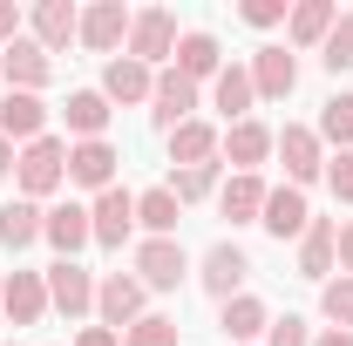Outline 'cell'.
<instances>
[{
  "mask_svg": "<svg viewBox=\"0 0 353 346\" xmlns=\"http://www.w3.org/2000/svg\"><path fill=\"white\" fill-rule=\"evenodd\" d=\"M0 136L7 143H34V136H48V102L41 95H21V88H7V102H0Z\"/></svg>",
  "mask_w": 353,
  "mask_h": 346,
  "instance_id": "9a60e30c",
  "label": "cell"
},
{
  "mask_svg": "<svg viewBox=\"0 0 353 346\" xmlns=\"http://www.w3.org/2000/svg\"><path fill=\"white\" fill-rule=\"evenodd\" d=\"M245 278H252V258H245L238 245H211V252H204V265H197V285H204L218 305L238 299V292H245Z\"/></svg>",
  "mask_w": 353,
  "mask_h": 346,
  "instance_id": "ba28073f",
  "label": "cell"
},
{
  "mask_svg": "<svg viewBox=\"0 0 353 346\" xmlns=\"http://www.w3.org/2000/svg\"><path fill=\"white\" fill-rule=\"evenodd\" d=\"M116 163H123V156H116L109 136H102V143H75V150H68V183H82V190L102 197V190H116Z\"/></svg>",
  "mask_w": 353,
  "mask_h": 346,
  "instance_id": "8fae6325",
  "label": "cell"
},
{
  "mask_svg": "<svg viewBox=\"0 0 353 346\" xmlns=\"http://www.w3.org/2000/svg\"><path fill=\"white\" fill-rule=\"evenodd\" d=\"M265 231L285 245V238H306V224H312V211H306V190H292V183H279V190H265V217H259Z\"/></svg>",
  "mask_w": 353,
  "mask_h": 346,
  "instance_id": "5bb4252c",
  "label": "cell"
},
{
  "mask_svg": "<svg viewBox=\"0 0 353 346\" xmlns=\"http://www.w3.org/2000/svg\"><path fill=\"white\" fill-rule=\"evenodd\" d=\"M0 75H7V88H21V95H41L48 75H54V61H48V48L34 34H21V41L0 48Z\"/></svg>",
  "mask_w": 353,
  "mask_h": 346,
  "instance_id": "5b68a950",
  "label": "cell"
},
{
  "mask_svg": "<svg viewBox=\"0 0 353 346\" xmlns=\"http://www.w3.org/2000/svg\"><path fill=\"white\" fill-rule=\"evenodd\" d=\"M319 61H326L333 75H340V68H353V7L333 21V34H326V48H319Z\"/></svg>",
  "mask_w": 353,
  "mask_h": 346,
  "instance_id": "d6a6232c",
  "label": "cell"
},
{
  "mask_svg": "<svg viewBox=\"0 0 353 346\" xmlns=\"http://www.w3.org/2000/svg\"><path fill=\"white\" fill-rule=\"evenodd\" d=\"M163 54H176V14L170 7H143V14L130 21V61L157 68Z\"/></svg>",
  "mask_w": 353,
  "mask_h": 346,
  "instance_id": "8992f818",
  "label": "cell"
},
{
  "mask_svg": "<svg viewBox=\"0 0 353 346\" xmlns=\"http://www.w3.org/2000/svg\"><path fill=\"white\" fill-rule=\"evenodd\" d=\"M319 305H326V319H333L340 333H353V278H347V272H340V278H326Z\"/></svg>",
  "mask_w": 353,
  "mask_h": 346,
  "instance_id": "836d02e7",
  "label": "cell"
},
{
  "mask_svg": "<svg viewBox=\"0 0 353 346\" xmlns=\"http://www.w3.org/2000/svg\"><path fill=\"white\" fill-rule=\"evenodd\" d=\"M218 68H224V48H218V34H176V75L183 82H218Z\"/></svg>",
  "mask_w": 353,
  "mask_h": 346,
  "instance_id": "d6986e66",
  "label": "cell"
},
{
  "mask_svg": "<svg viewBox=\"0 0 353 346\" xmlns=\"http://www.w3.org/2000/svg\"><path fill=\"white\" fill-rule=\"evenodd\" d=\"M14 170V143H7V136H0V176Z\"/></svg>",
  "mask_w": 353,
  "mask_h": 346,
  "instance_id": "7bdbcfd3",
  "label": "cell"
},
{
  "mask_svg": "<svg viewBox=\"0 0 353 346\" xmlns=\"http://www.w3.org/2000/svg\"><path fill=\"white\" fill-rule=\"evenodd\" d=\"M41 238L61 252V258H75V252H88L95 245V224H88V204H54L41 224Z\"/></svg>",
  "mask_w": 353,
  "mask_h": 346,
  "instance_id": "e0dca14e",
  "label": "cell"
},
{
  "mask_svg": "<svg viewBox=\"0 0 353 346\" xmlns=\"http://www.w3.org/2000/svg\"><path fill=\"white\" fill-rule=\"evenodd\" d=\"M312 346H353V333H340V326H326V333H319Z\"/></svg>",
  "mask_w": 353,
  "mask_h": 346,
  "instance_id": "b9f144b4",
  "label": "cell"
},
{
  "mask_svg": "<svg viewBox=\"0 0 353 346\" xmlns=\"http://www.w3.org/2000/svg\"><path fill=\"white\" fill-rule=\"evenodd\" d=\"M123 346H176V319H163V312H143L130 333H123Z\"/></svg>",
  "mask_w": 353,
  "mask_h": 346,
  "instance_id": "e575fe53",
  "label": "cell"
},
{
  "mask_svg": "<svg viewBox=\"0 0 353 346\" xmlns=\"http://www.w3.org/2000/svg\"><path fill=\"white\" fill-rule=\"evenodd\" d=\"M265 346H312V333H306V319H299V312H285V319H272V326H265Z\"/></svg>",
  "mask_w": 353,
  "mask_h": 346,
  "instance_id": "d590c367",
  "label": "cell"
},
{
  "mask_svg": "<svg viewBox=\"0 0 353 346\" xmlns=\"http://www.w3.org/2000/svg\"><path fill=\"white\" fill-rule=\"evenodd\" d=\"M183 272H190V252H183L176 238H143V245H136V278H143V292H176Z\"/></svg>",
  "mask_w": 353,
  "mask_h": 346,
  "instance_id": "277c9868",
  "label": "cell"
},
{
  "mask_svg": "<svg viewBox=\"0 0 353 346\" xmlns=\"http://www.w3.org/2000/svg\"><path fill=\"white\" fill-rule=\"evenodd\" d=\"M150 88H157V68H143V61H130V54H116L109 68H102V95L109 102H150Z\"/></svg>",
  "mask_w": 353,
  "mask_h": 346,
  "instance_id": "603a6c76",
  "label": "cell"
},
{
  "mask_svg": "<svg viewBox=\"0 0 353 346\" xmlns=\"http://www.w3.org/2000/svg\"><path fill=\"white\" fill-rule=\"evenodd\" d=\"M340 265V224L333 217H312L306 238H299V278H326Z\"/></svg>",
  "mask_w": 353,
  "mask_h": 346,
  "instance_id": "ac0fdd59",
  "label": "cell"
},
{
  "mask_svg": "<svg viewBox=\"0 0 353 346\" xmlns=\"http://www.w3.org/2000/svg\"><path fill=\"white\" fill-rule=\"evenodd\" d=\"M218 211L231 217V224H259L265 217V183H259V170H238L231 183L218 190Z\"/></svg>",
  "mask_w": 353,
  "mask_h": 346,
  "instance_id": "484cf974",
  "label": "cell"
},
{
  "mask_svg": "<svg viewBox=\"0 0 353 346\" xmlns=\"http://www.w3.org/2000/svg\"><path fill=\"white\" fill-rule=\"evenodd\" d=\"M326 183H333V197H340V204H353V150H340V156L326 163Z\"/></svg>",
  "mask_w": 353,
  "mask_h": 346,
  "instance_id": "8d00e7d4",
  "label": "cell"
},
{
  "mask_svg": "<svg viewBox=\"0 0 353 346\" xmlns=\"http://www.w3.org/2000/svg\"><path fill=\"white\" fill-rule=\"evenodd\" d=\"M14 176H21V197H54L61 183H68V143L61 136H34L21 156H14Z\"/></svg>",
  "mask_w": 353,
  "mask_h": 346,
  "instance_id": "6da1fadb",
  "label": "cell"
},
{
  "mask_svg": "<svg viewBox=\"0 0 353 346\" xmlns=\"http://www.w3.org/2000/svg\"><path fill=\"white\" fill-rule=\"evenodd\" d=\"M176 211H183V204H176V197H170V190H163V183L136 197V224H143L150 238H176Z\"/></svg>",
  "mask_w": 353,
  "mask_h": 346,
  "instance_id": "f546056e",
  "label": "cell"
},
{
  "mask_svg": "<svg viewBox=\"0 0 353 346\" xmlns=\"http://www.w3.org/2000/svg\"><path fill=\"white\" fill-rule=\"evenodd\" d=\"M0 285H7V278H0Z\"/></svg>",
  "mask_w": 353,
  "mask_h": 346,
  "instance_id": "ee69618b",
  "label": "cell"
},
{
  "mask_svg": "<svg viewBox=\"0 0 353 346\" xmlns=\"http://www.w3.org/2000/svg\"><path fill=\"white\" fill-rule=\"evenodd\" d=\"M211 102L224 109V123H245V116H252V102H259V88H252V68H245V61H224L218 82H211Z\"/></svg>",
  "mask_w": 353,
  "mask_h": 346,
  "instance_id": "7402d4cb",
  "label": "cell"
},
{
  "mask_svg": "<svg viewBox=\"0 0 353 346\" xmlns=\"http://www.w3.org/2000/svg\"><path fill=\"white\" fill-rule=\"evenodd\" d=\"M238 14H245V21H252V28H279V21H285V14H292V7H285V0H245V7H238Z\"/></svg>",
  "mask_w": 353,
  "mask_h": 346,
  "instance_id": "74e56055",
  "label": "cell"
},
{
  "mask_svg": "<svg viewBox=\"0 0 353 346\" xmlns=\"http://www.w3.org/2000/svg\"><path fill=\"white\" fill-rule=\"evenodd\" d=\"M75 346H123V333H109V326H82Z\"/></svg>",
  "mask_w": 353,
  "mask_h": 346,
  "instance_id": "ab89813d",
  "label": "cell"
},
{
  "mask_svg": "<svg viewBox=\"0 0 353 346\" xmlns=\"http://www.w3.org/2000/svg\"><path fill=\"white\" fill-rule=\"evenodd\" d=\"M28 28H34V41H41L48 54H61V48L82 34V14H75L68 0H41V7L28 14Z\"/></svg>",
  "mask_w": 353,
  "mask_h": 346,
  "instance_id": "ffe728a7",
  "label": "cell"
},
{
  "mask_svg": "<svg viewBox=\"0 0 353 346\" xmlns=\"http://www.w3.org/2000/svg\"><path fill=\"white\" fill-rule=\"evenodd\" d=\"M319 143L353 150V95H326V102H319Z\"/></svg>",
  "mask_w": 353,
  "mask_h": 346,
  "instance_id": "4dcf8cb0",
  "label": "cell"
},
{
  "mask_svg": "<svg viewBox=\"0 0 353 346\" xmlns=\"http://www.w3.org/2000/svg\"><path fill=\"white\" fill-rule=\"evenodd\" d=\"M41 224H48V211L34 197H14V204H0V245H7V252H28V245L41 238Z\"/></svg>",
  "mask_w": 353,
  "mask_h": 346,
  "instance_id": "4316f807",
  "label": "cell"
},
{
  "mask_svg": "<svg viewBox=\"0 0 353 346\" xmlns=\"http://www.w3.org/2000/svg\"><path fill=\"white\" fill-rule=\"evenodd\" d=\"M218 150H224V163H238V170H259L265 156H272V130L245 116V123H231V130L218 136Z\"/></svg>",
  "mask_w": 353,
  "mask_h": 346,
  "instance_id": "cb8c5ba5",
  "label": "cell"
},
{
  "mask_svg": "<svg viewBox=\"0 0 353 346\" xmlns=\"http://www.w3.org/2000/svg\"><path fill=\"white\" fill-rule=\"evenodd\" d=\"M190 109H197V82H183L176 68H163L157 88H150V116H157V130H163V136L183 130V123H190Z\"/></svg>",
  "mask_w": 353,
  "mask_h": 346,
  "instance_id": "7c38bea8",
  "label": "cell"
},
{
  "mask_svg": "<svg viewBox=\"0 0 353 346\" xmlns=\"http://www.w3.org/2000/svg\"><path fill=\"white\" fill-rule=\"evenodd\" d=\"M7 41H21V7L14 0H0V48Z\"/></svg>",
  "mask_w": 353,
  "mask_h": 346,
  "instance_id": "f35d334b",
  "label": "cell"
},
{
  "mask_svg": "<svg viewBox=\"0 0 353 346\" xmlns=\"http://www.w3.org/2000/svg\"><path fill=\"white\" fill-rule=\"evenodd\" d=\"M41 278H48V305H54V312H68V319L95 312V278H88L75 258H54Z\"/></svg>",
  "mask_w": 353,
  "mask_h": 346,
  "instance_id": "9c48e42d",
  "label": "cell"
},
{
  "mask_svg": "<svg viewBox=\"0 0 353 346\" xmlns=\"http://www.w3.org/2000/svg\"><path fill=\"white\" fill-rule=\"evenodd\" d=\"M61 116H68V136H82V143H102V130H109V95H102V88H75Z\"/></svg>",
  "mask_w": 353,
  "mask_h": 346,
  "instance_id": "83f0119b",
  "label": "cell"
},
{
  "mask_svg": "<svg viewBox=\"0 0 353 346\" xmlns=\"http://www.w3.org/2000/svg\"><path fill=\"white\" fill-rule=\"evenodd\" d=\"M88 224H95V245L102 252H123L130 245V231H136V197L116 183V190H102L95 204H88Z\"/></svg>",
  "mask_w": 353,
  "mask_h": 346,
  "instance_id": "52a82bcc",
  "label": "cell"
},
{
  "mask_svg": "<svg viewBox=\"0 0 353 346\" xmlns=\"http://www.w3.org/2000/svg\"><path fill=\"white\" fill-rule=\"evenodd\" d=\"M340 272L353 278V224H340Z\"/></svg>",
  "mask_w": 353,
  "mask_h": 346,
  "instance_id": "60d3db41",
  "label": "cell"
},
{
  "mask_svg": "<svg viewBox=\"0 0 353 346\" xmlns=\"http://www.w3.org/2000/svg\"><path fill=\"white\" fill-rule=\"evenodd\" d=\"M333 21H340V7H333V0H299V7L285 14V41H292V48H326Z\"/></svg>",
  "mask_w": 353,
  "mask_h": 346,
  "instance_id": "44dd1931",
  "label": "cell"
},
{
  "mask_svg": "<svg viewBox=\"0 0 353 346\" xmlns=\"http://www.w3.org/2000/svg\"><path fill=\"white\" fill-rule=\"evenodd\" d=\"M245 68H252V88H259V102H285V95L299 88V61H292L285 48H259Z\"/></svg>",
  "mask_w": 353,
  "mask_h": 346,
  "instance_id": "4fadbf2b",
  "label": "cell"
},
{
  "mask_svg": "<svg viewBox=\"0 0 353 346\" xmlns=\"http://www.w3.org/2000/svg\"><path fill=\"white\" fill-rule=\"evenodd\" d=\"M272 150H279L292 190H306L312 176H326V143H319V130H306V123H285V130L272 136Z\"/></svg>",
  "mask_w": 353,
  "mask_h": 346,
  "instance_id": "7a4b0ae2",
  "label": "cell"
},
{
  "mask_svg": "<svg viewBox=\"0 0 353 346\" xmlns=\"http://www.w3.org/2000/svg\"><path fill=\"white\" fill-rule=\"evenodd\" d=\"M0 312H7L14 326H41V312H48V278H41V272H14V278L0 285Z\"/></svg>",
  "mask_w": 353,
  "mask_h": 346,
  "instance_id": "2e32d148",
  "label": "cell"
},
{
  "mask_svg": "<svg viewBox=\"0 0 353 346\" xmlns=\"http://www.w3.org/2000/svg\"><path fill=\"white\" fill-rule=\"evenodd\" d=\"M170 163L176 170H190V163H218V130L211 123H183V130H170Z\"/></svg>",
  "mask_w": 353,
  "mask_h": 346,
  "instance_id": "f1b7e54d",
  "label": "cell"
},
{
  "mask_svg": "<svg viewBox=\"0 0 353 346\" xmlns=\"http://www.w3.org/2000/svg\"><path fill=\"white\" fill-rule=\"evenodd\" d=\"M163 190H170L176 204H204V197L218 190V163H190V170H176Z\"/></svg>",
  "mask_w": 353,
  "mask_h": 346,
  "instance_id": "1f68e13d",
  "label": "cell"
},
{
  "mask_svg": "<svg viewBox=\"0 0 353 346\" xmlns=\"http://www.w3.org/2000/svg\"><path fill=\"white\" fill-rule=\"evenodd\" d=\"M218 326H224V340L231 346H252L272 326V312H265V299H252V292H238V299H224V312H218Z\"/></svg>",
  "mask_w": 353,
  "mask_h": 346,
  "instance_id": "d4e9b609",
  "label": "cell"
},
{
  "mask_svg": "<svg viewBox=\"0 0 353 346\" xmlns=\"http://www.w3.org/2000/svg\"><path fill=\"white\" fill-rule=\"evenodd\" d=\"M130 7H123V0H95V7H88L82 14V34H75V41L82 48H95V54H116V48L130 41Z\"/></svg>",
  "mask_w": 353,
  "mask_h": 346,
  "instance_id": "30bf717a",
  "label": "cell"
},
{
  "mask_svg": "<svg viewBox=\"0 0 353 346\" xmlns=\"http://www.w3.org/2000/svg\"><path fill=\"white\" fill-rule=\"evenodd\" d=\"M143 299H150V292H143L136 272H109V278L95 285V319H102L109 333H130L136 319H143Z\"/></svg>",
  "mask_w": 353,
  "mask_h": 346,
  "instance_id": "3957f363",
  "label": "cell"
}]
</instances>
